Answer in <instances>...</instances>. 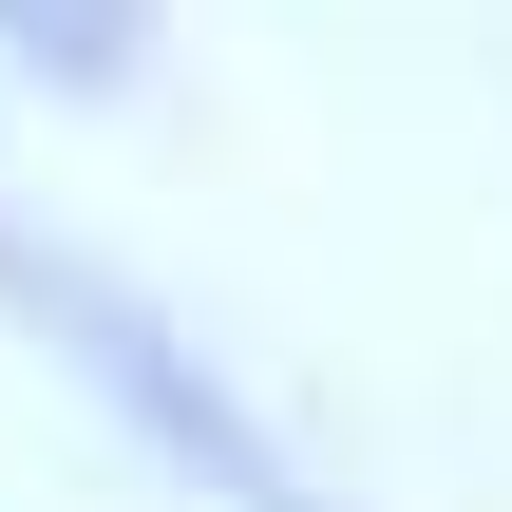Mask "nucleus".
I'll list each match as a JSON object with an SVG mask.
<instances>
[{"mask_svg":"<svg viewBox=\"0 0 512 512\" xmlns=\"http://www.w3.org/2000/svg\"><path fill=\"white\" fill-rule=\"evenodd\" d=\"M0 323H19V342H38V361H57V380H76V399H95L190 512H342L323 456H304V437H285V418H266V399H247V380L114 266V247L38 228L19 190H0Z\"/></svg>","mask_w":512,"mask_h":512,"instance_id":"f257e3e1","label":"nucleus"},{"mask_svg":"<svg viewBox=\"0 0 512 512\" xmlns=\"http://www.w3.org/2000/svg\"><path fill=\"white\" fill-rule=\"evenodd\" d=\"M171 38V0H0V76L19 95H133Z\"/></svg>","mask_w":512,"mask_h":512,"instance_id":"f03ea898","label":"nucleus"}]
</instances>
